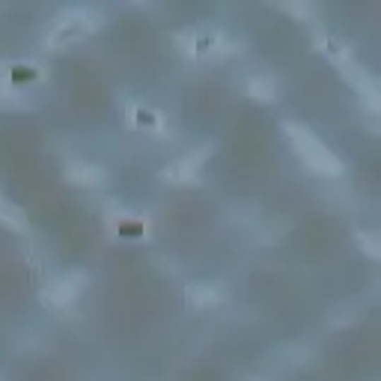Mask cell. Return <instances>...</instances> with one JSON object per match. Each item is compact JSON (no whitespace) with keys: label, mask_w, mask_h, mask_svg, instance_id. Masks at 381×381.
<instances>
[{"label":"cell","mask_w":381,"mask_h":381,"mask_svg":"<svg viewBox=\"0 0 381 381\" xmlns=\"http://www.w3.org/2000/svg\"><path fill=\"white\" fill-rule=\"evenodd\" d=\"M289 134L295 137V146L301 149V155L307 158V164H310V167H316V170L328 173V176H334V173H340V170H343L340 158H336L334 152L324 149L313 134H307L304 129H298V125H289Z\"/></svg>","instance_id":"cell-1"},{"label":"cell","mask_w":381,"mask_h":381,"mask_svg":"<svg viewBox=\"0 0 381 381\" xmlns=\"http://www.w3.org/2000/svg\"><path fill=\"white\" fill-rule=\"evenodd\" d=\"M81 283H83L81 274H66V277L57 280V283H51L45 289V301H51V304H69V301H75L78 292H81Z\"/></svg>","instance_id":"cell-2"},{"label":"cell","mask_w":381,"mask_h":381,"mask_svg":"<svg viewBox=\"0 0 381 381\" xmlns=\"http://www.w3.org/2000/svg\"><path fill=\"white\" fill-rule=\"evenodd\" d=\"M69 179L81 182V185H95V182L102 179V173H98L93 164H75L72 170H69Z\"/></svg>","instance_id":"cell-3"},{"label":"cell","mask_w":381,"mask_h":381,"mask_svg":"<svg viewBox=\"0 0 381 381\" xmlns=\"http://www.w3.org/2000/svg\"><path fill=\"white\" fill-rule=\"evenodd\" d=\"M250 93H253V98H274V87H271V81H262V78H253L250 81Z\"/></svg>","instance_id":"cell-4"},{"label":"cell","mask_w":381,"mask_h":381,"mask_svg":"<svg viewBox=\"0 0 381 381\" xmlns=\"http://www.w3.org/2000/svg\"><path fill=\"white\" fill-rule=\"evenodd\" d=\"M191 298H194L197 304H206V301H218V292H211V289H209V292H194Z\"/></svg>","instance_id":"cell-5"},{"label":"cell","mask_w":381,"mask_h":381,"mask_svg":"<svg viewBox=\"0 0 381 381\" xmlns=\"http://www.w3.org/2000/svg\"><path fill=\"white\" fill-rule=\"evenodd\" d=\"M250 381H259V378H250Z\"/></svg>","instance_id":"cell-6"}]
</instances>
